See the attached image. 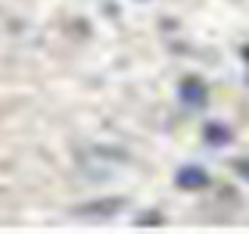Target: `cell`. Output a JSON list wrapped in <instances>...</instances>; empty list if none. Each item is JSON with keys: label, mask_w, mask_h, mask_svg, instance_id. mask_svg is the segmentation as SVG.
Instances as JSON below:
<instances>
[{"label": "cell", "mask_w": 249, "mask_h": 234, "mask_svg": "<svg viewBox=\"0 0 249 234\" xmlns=\"http://www.w3.org/2000/svg\"><path fill=\"white\" fill-rule=\"evenodd\" d=\"M209 178H206V172H199V169H184L181 175H178V184L181 187H202Z\"/></svg>", "instance_id": "6da1fadb"}, {"label": "cell", "mask_w": 249, "mask_h": 234, "mask_svg": "<svg viewBox=\"0 0 249 234\" xmlns=\"http://www.w3.org/2000/svg\"><path fill=\"white\" fill-rule=\"evenodd\" d=\"M240 172H243V175L249 178V162H240Z\"/></svg>", "instance_id": "7a4b0ae2"}]
</instances>
